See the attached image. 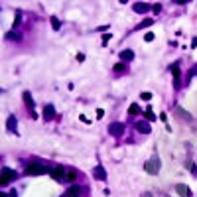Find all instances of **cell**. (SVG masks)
I'll list each match as a JSON object with an SVG mask.
<instances>
[{
  "instance_id": "1",
  "label": "cell",
  "mask_w": 197,
  "mask_h": 197,
  "mask_svg": "<svg viewBox=\"0 0 197 197\" xmlns=\"http://www.w3.org/2000/svg\"><path fill=\"white\" fill-rule=\"evenodd\" d=\"M47 171H51V170L44 164H28L26 166V175H44Z\"/></svg>"
},
{
  "instance_id": "2",
  "label": "cell",
  "mask_w": 197,
  "mask_h": 197,
  "mask_svg": "<svg viewBox=\"0 0 197 197\" xmlns=\"http://www.w3.org/2000/svg\"><path fill=\"white\" fill-rule=\"evenodd\" d=\"M14 178H16V171L14 170H10V167H2V171H0V185L10 183Z\"/></svg>"
},
{
  "instance_id": "3",
  "label": "cell",
  "mask_w": 197,
  "mask_h": 197,
  "mask_svg": "<svg viewBox=\"0 0 197 197\" xmlns=\"http://www.w3.org/2000/svg\"><path fill=\"white\" fill-rule=\"evenodd\" d=\"M51 178L55 179V181H65V178H67V170L63 166H55V167H51Z\"/></svg>"
},
{
  "instance_id": "4",
  "label": "cell",
  "mask_w": 197,
  "mask_h": 197,
  "mask_svg": "<svg viewBox=\"0 0 197 197\" xmlns=\"http://www.w3.org/2000/svg\"><path fill=\"white\" fill-rule=\"evenodd\" d=\"M144 170L148 171L150 175H156L158 171H160V160H158V156L154 158V160H148V162H146V164H144Z\"/></svg>"
},
{
  "instance_id": "5",
  "label": "cell",
  "mask_w": 197,
  "mask_h": 197,
  "mask_svg": "<svg viewBox=\"0 0 197 197\" xmlns=\"http://www.w3.org/2000/svg\"><path fill=\"white\" fill-rule=\"evenodd\" d=\"M122 132H124V126L120 122H112L111 126H108V134H112V136H120Z\"/></svg>"
},
{
  "instance_id": "6",
  "label": "cell",
  "mask_w": 197,
  "mask_h": 197,
  "mask_svg": "<svg viewBox=\"0 0 197 197\" xmlns=\"http://www.w3.org/2000/svg\"><path fill=\"white\" fill-rule=\"evenodd\" d=\"M55 116V107L53 104H45L44 107V120H51Z\"/></svg>"
},
{
  "instance_id": "7",
  "label": "cell",
  "mask_w": 197,
  "mask_h": 197,
  "mask_svg": "<svg viewBox=\"0 0 197 197\" xmlns=\"http://www.w3.org/2000/svg\"><path fill=\"white\" fill-rule=\"evenodd\" d=\"M171 73H174V85L179 87V77H181V71H179V65L178 63L171 65Z\"/></svg>"
},
{
  "instance_id": "8",
  "label": "cell",
  "mask_w": 197,
  "mask_h": 197,
  "mask_svg": "<svg viewBox=\"0 0 197 197\" xmlns=\"http://www.w3.org/2000/svg\"><path fill=\"white\" fill-rule=\"evenodd\" d=\"M175 191H178V193L181 195V197H189V195H191L189 187H187V185H183V183H178V185H175Z\"/></svg>"
},
{
  "instance_id": "9",
  "label": "cell",
  "mask_w": 197,
  "mask_h": 197,
  "mask_svg": "<svg viewBox=\"0 0 197 197\" xmlns=\"http://www.w3.org/2000/svg\"><path fill=\"white\" fill-rule=\"evenodd\" d=\"M93 175L97 179H104V181H107V171H104L103 166H97V167H95V170H93Z\"/></svg>"
},
{
  "instance_id": "10",
  "label": "cell",
  "mask_w": 197,
  "mask_h": 197,
  "mask_svg": "<svg viewBox=\"0 0 197 197\" xmlns=\"http://www.w3.org/2000/svg\"><path fill=\"white\" fill-rule=\"evenodd\" d=\"M136 130H140V132H144V134H150L148 122H142V120H138V122H136Z\"/></svg>"
},
{
  "instance_id": "11",
  "label": "cell",
  "mask_w": 197,
  "mask_h": 197,
  "mask_svg": "<svg viewBox=\"0 0 197 197\" xmlns=\"http://www.w3.org/2000/svg\"><path fill=\"white\" fill-rule=\"evenodd\" d=\"M148 4H144V2H136V4H134V10H136V12H140V14H144V12H148Z\"/></svg>"
},
{
  "instance_id": "12",
  "label": "cell",
  "mask_w": 197,
  "mask_h": 197,
  "mask_svg": "<svg viewBox=\"0 0 197 197\" xmlns=\"http://www.w3.org/2000/svg\"><path fill=\"white\" fill-rule=\"evenodd\" d=\"M132 57H134V51H132V49H124V51H120V59L130 61Z\"/></svg>"
},
{
  "instance_id": "13",
  "label": "cell",
  "mask_w": 197,
  "mask_h": 197,
  "mask_svg": "<svg viewBox=\"0 0 197 197\" xmlns=\"http://www.w3.org/2000/svg\"><path fill=\"white\" fill-rule=\"evenodd\" d=\"M24 100H26V104L30 107L32 114H36V112H33V100H32V95H30V93H24Z\"/></svg>"
},
{
  "instance_id": "14",
  "label": "cell",
  "mask_w": 197,
  "mask_h": 197,
  "mask_svg": "<svg viewBox=\"0 0 197 197\" xmlns=\"http://www.w3.org/2000/svg\"><path fill=\"white\" fill-rule=\"evenodd\" d=\"M65 197H79V187L77 185L69 187V189H67V193H65Z\"/></svg>"
},
{
  "instance_id": "15",
  "label": "cell",
  "mask_w": 197,
  "mask_h": 197,
  "mask_svg": "<svg viewBox=\"0 0 197 197\" xmlns=\"http://www.w3.org/2000/svg\"><path fill=\"white\" fill-rule=\"evenodd\" d=\"M8 128H10L14 134L18 132V126H16V118H14V116H10V118H8Z\"/></svg>"
},
{
  "instance_id": "16",
  "label": "cell",
  "mask_w": 197,
  "mask_h": 197,
  "mask_svg": "<svg viewBox=\"0 0 197 197\" xmlns=\"http://www.w3.org/2000/svg\"><path fill=\"white\" fill-rule=\"evenodd\" d=\"M77 179V174H75V170H67V178L65 181H75Z\"/></svg>"
},
{
  "instance_id": "17",
  "label": "cell",
  "mask_w": 197,
  "mask_h": 197,
  "mask_svg": "<svg viewBox=\"0 0 197 197\" xmlns=\"http://www.w3.org/2000/svg\"><path fill=\"white\" fill-rule=\"evenodd\" d=\"M178 114L181 116L183 120H191V114H189V112H185V111H183V108H178Z\"/></svg>"
},
{
  "instance_id": "18",
  "label": "cell",
  "mask_w": 197,
  "mask_h": 197,
  "mask_svg": "<svg viewBox=\"0 0 197 197\" xmlns=\"http://www.w3.org/2000/svg\"><path fill=\"white\" fill-rule=\"evenodd\" d=\"M20 22H22V14H20V12H16V18H14V24H12V26L18 28V26H20Z\"/></svg>"
},
{
  "instance_id": "19",
  "label": "cell",
  "mask_w": 197,
  "mask_h": 197,
  "mask_svg": "<svg viewBox=\"0 0 197 197\" xmlns=\"http://www.w3.org/2000/svg\"><path fill=\"white\" fill-rule=\"evenodd\" d=\"M6 40L16 41V40H20V36H18V33H14V32H10V33H6Z\"/></svg>"
},
{
  "instance_id": "20",
  "label": "cell",
  "mask_w": 197,
  "mask_h": 197,
  "mask_svg": "<svg viewBox=\"0 0 197 197\" xmlns=\"http://www.w3.org/2000/svg\"><path fill=\"white\" fill-rule=\"evenodd\" d=\"M51 26H53V30H59V26H61L59 20H57L55 16H51Z\"/></svg>"
},
{
  "instance_id": "21",
  "label": "cell",
  "mask_w": 197,
  "mask_h": 197,
  "mask_svg": "<svg viewBox=\"0 0 197 197\" xmlns=\"http://www.w3.org/2000/svg\"><path fill=\"white\" fill-rule=\"evenodd\" d=\"M114 71L122 73V71H126V65H124V63H116V65H114Z\"/></svg>"
},
{
  "instance_id": "22",
  "label": "cell",
  "mask_w": 197,
  "mask_h": 197,
  "mask_svg": "<svg viewBox=\"0 0 197 197\" xmlns=\"http://www.w3.org/2000/svg\"><path fill=\"white\" fill-rule=\"evenodd\" d=\"M128 112H130V114H138V104H130V108H128Z\"/></svg>"
},
{
  "instance_id": "23",
  "label": "cell",
  "mask_w": 197,
  "mask_h": 197,
  "mask_svg": "<svg viewBox=\"0 0 197 197\" xmlns=\"http://www.w3.org/2000/svg\"><path fill=\"white\" fill-rule=\"evenodd\" d=\"M150 24H152V20H150V18H146V20H144V22H142V24H138V28H148Z\"/></svg>"
},
{
  "instance_id": "24",
  "label": "cell",
  "mask_w": 197,
  "mask_h": 197,
  "mask_svg": "<svg viewBox=\"0 0 197 197\" xmlns=\"http://www.w3.org/2000/svg\"><path fill=\"white\" fill-rule=\"evenodd\" d=\"M146 118H148V120H154V114H152V108H146Z\"/></svg>"
},
{
  "instance_id": "25",
  "label": "cell",
  "mask_w": 197,
  "mask_h": 197,
  "mask_svg": "<svg viewBox=\"0 0 197 197\" xmlns=\"http://www.w3.org/2000/svg\"><path fill=\"white\" fill-rule=\"evenodd\" d=\"M140 97H142V100H150L152 99V93H142Z\"/></svg>"
},
{
  "instance_id": "26",
  "label": "cell",
  "mask_w": 197,
  "mask_h": 197,
  "mask_svg": "<svg viewBox=\"0 0 197 197\" xmlns=\"http://www.w3.org/2000/svg\"><path fill=\"white\" fill-rule=\"evenodd\" d=\"M144 40H146V41H154V33H152V32H148V33H146V37H144Z\"/></svg>"
},
{
  "instance_id": "27",
  "label": "cell",
  "mask_w": 197,
  "mask_h": 197,
  "mask_svg": "<svg viewBox=\"0 0 197 197\" xmlns=\"http://www.w3.org/2000/svg\"><path fill=\"white\" fill-rule=\"evenodd\" d=\"M152 10H154V12H160V10H162V4H154Z\"/></svg>"
},
{
  "instance_id": "28",
  "label": "cell",
  "mask_w": 197,
  "mask_h": 197,
  "mask_svg": "<svg viewBox=\"0 0 197 197\" xmlns=\"http://www.w3.org/2000/svg\"><path fill=\"white\" fill-rule=\"evenodd\" d=\"M193 75H197V65H193V69L189 71V77H193Z\"/></svg>"
},
{
  "instance_id": "29",
  "label": "cell",
  "mask_w": 197,
  "mask_h": 197,
  "mask_svg": "<svg viewBox=\"0 0 197 197\" xmlns=\"http://www.w3.org/2000/svg\"><path fill=\"white\" fill-rule=\"evenodd\" d=\"M108 40H111V36H108V33H107V36L103 37V45H107V44H108Z\"/></svg>"
},
{
  "instance_id": "30",
  "label": "cell",
  "mask_w": 197,
  "mask_h": 197,
  "mask_svg": "<svg viewBox=\"0 0 197 197\" xmlns=\"http://www.w3.org/2000/svg\"><path fill=\"white\" fill-rule=\"evenodd\" d=\"M144 197H152V195H150V193H144Z\"/></svg>"
}]
</instances>
